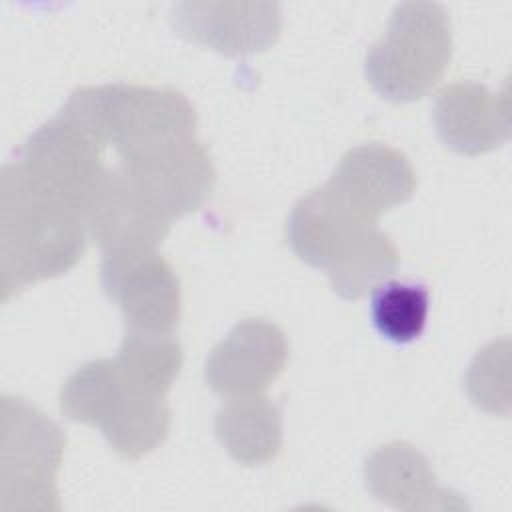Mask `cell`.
<instances>
[{
  "label": "cell",
  "mask_w": 512,
  "mask_h": 512,
  "mask_svg": "<svg viewBox=\"0 0 512 512\" xmlns=\"http://www.w3.org/2000/svg\"><path fill=\"white\" fill-rule=\"evenodd\" d=\"M182 358V346L174 334L126 330L114 362L134 386L166 396L180 374Z\"/></svg>",
  "instance_id": "e0dca14e"
},
{
  "label": "cell",
  "mask_w": 512,
  "mask_h": 512,
  "mask_svg": "<svg viewBox=\"0 0 512 512\" xmlns=\"http://www.w3.org/2000/svg\"><path fill=\"white\" fill-rule=\"evenodd\" d=\"M452 60V24L436 2H402L364 60L368 84L390 102L426 96Z\"/></svg>",
  "instance_id": "277c9868"
},
{
  "label": "cell",
  "mask_w": 512,
  "mask_h": 512,
  "mask_svg": "<svg viewBox=\"0 0 512 512\" xmlns=\"http://www.w3.org/2000/svg\"><path fill=\"white\" fill-rule=\"evenodd\" d=\"M432 120L446 148L466 156L490 152L510 138L508 90L496 94L472 80L446 84L434 98Z\"/></svg>",
  "instance_id": "7c38bea8"
},
{
  "label": "cell",
  "mask_w": 512,
  "mask_h": 512,
  "mask_svg": "<svg viewBox=\"0 0 512 512\" xmlns=\"http://www.w3.org/2000/svg\"><path fill=\"white\" fill-rule=\"evenodd\" d=\"M364 482L378 502L396 510H470L460 492L438 484L426 456L408 442H388L372 452L364 462Z\"/></svg>",
  "instance_id": "5bb4252c"
},
{
  "label": "cell",
  "mask_w": 512,
  "mask_h": 512,
  "mask_svg": "<svg viewBox=\"0 0 512 512\" xmlns=\"http://www.w3.org/2000/svg\"><path fill=\"white\" fill-rule=\"evenodd\" d=\"M214 432L236 462L264 466L282 448V414L264 394L226 398L216 412Z\"/></svg>",
  "instance_id": "2e32d148"
},
{
  "label": "cell",
  "mask_w": 512,
  "mask_h": 512,
  "mask_svg": "<svg viewBox=\"0 0 512 512\" xmlns=\"http://www.w3.org/2000/svg\"><path fill=\"white\" fill-rule=\"evenodd\" d=\"M324 186L352 216L376 222L412 198L416 174L400 150L370 142L350 148Z\"/></svg>",
  "instance_id": "30bf717a"
},
{
  "label": "cell",
  "mask_w": 512,
  "mask_h": 512,
  "mask_svg": "<svg viewBox=\"0 0 512 512\" xmlns=\"http://www.w3.org/2000/svg\"><path fill=\"white\" fill-rule=\"evenodd\" d=\"M82 218L102 254L158 250L172 228L144 206L116 166L106 168L92 188Z\"/></svg>",
  "instance_id": "4fadbf2b"
},
{
  "label": "cell",
  "mask_w": 512,
  "mask_h": 512,
  "mask_svg": "<svg viewBox=\"0 0 512 512\" xmlns=\"http://www.w3.org/2000/svg\"><path fill=\"white\" fill-rule=\"evenodd\" d=\"M86 126L118 162L160 156L196 142L198 116L174 88L102 84L76 88L62 106Z\"/></svg>",
  "instance_id": "6da1fadb"
},
{
  "label": "cell",
  "mask_w": 512,
  "mask_h": 512,
  "mask_svg": "<svg viewBox=\"0 0 512 512\" xmlns=\"http://www.w3.org/2000/svg\"><path fill=\"white\" fill-rule=\"evenodd\" d=\"M430 296L424 284L386 282L372 290L370 318L380 336L408 344L422 336L428 320Z\"/></svg>",
  "instance_id": "ac0fdd59"
},
{
  "label": "cell",
  "mask_w": 512,
  "mask_h": 512,
  "mask_svg": "<svg viewBox=\"0 0 512 512\" xmlns=\"http://www.w3.org/2000/svg\"><path fill=\"white\" fill-rule=\"evenodd\" d=\"M116 168L144 206L168 224L198 210L216 184L210 152L198 140L160 156L118 162Z\"/></svg>",
  "instance_id": "ba28073f"
},
{
  "label": "cell",
  "mask_w": 512,
  "mask_h": 512,
  "mask_svg": "<svg viewBox=\"0 0 512 512\" xmlns=\"http://www.w3.org/2000/svg\"><path fill=\"white\" fill-rule=\"evenodd\" d=\"M400 254L376 222L354 224L332 248L326 274L334 294L358 300L396 272Z\"/></svg>",
  "instance_id": "9a60e30c"
},
{
  "label": "cell",
  "mask_w": 512,
  "mask_h": 512,
  "mask_svg": "<svg viewBox=\"0 0 512 512\" xmlns=\"http://www.w3.org/2000/svg\"><path fill=\"white\" fill-rule=\"evenodd\" d=\"M104 150L86 126L60 108L26 138L10 164L32 192L82 214L86 198L108 168L102 164Z\"/></svg>",
  "instance_id": "8992f818"
},
{
  "label": "cell",
  "mask_w": 512,
  "mask_h": 512,
  "mask_svg": "<svg viewBox=\"0 0 512 512\" xmlns=\"http://www.w3.org/2000/svg\"><path fill=\"white\" fill-rule=\"evenodd\" d=\"M80 212L32 192L8 162L0 182V300L66 274L86 250Z\"/></svg>",
  "instance_id": "7a4b0ae2"
},
{
  "label": "cell",
  "mask_w": 512,
  "mask_h": 512,
  "mask_svg": "<svg viewBox=\"0 0 512 512\" xmlns=\"http://www.w3.org/2000/svg\"><path fill=\"white\" fill-rule=\"evenodd\" d=\"M100 284L118 304L126 330L174 334L180 322V280L158 250L102 254Z\"/></svg>",
  "instance_id": "52a82bcc"
},
{
  "label": "cell",
  "mask_w": 512,
  "mask_h": 512,
  "mask_svg": "<svg viewBox=\"0 0 512 512\" xmlns=\"http://www.w3.org/2000/svg\"><path fill=\"white\" fill-rule=\"evenodd\" d=\"M66 438L56 422L20 396L0 406V508L60 510L56 474Z\"/></svg>",
  "instance_id": "5b68a950"
},
{
  "label": "cell",
  "mask_w": 512,
  "mask_h": 512,
  "mask_svg": "<svg viewBox=\"0 0 512 512\" xmlns=\"http://www.w3.org/2000/svg\"><path fill=\"white\" fill-rule=\"evenodd\" d=\"M62 414L100 430L110 448L138 460L158 448L170 432V408L164 396L128 382L114 358L80 366L60 390Z\"/></svg>",
  "instance_id": "3957f363"
},
{
  "label": "cell",
  "mask_w": 512,
  "mask_h": 512,
  "mask_svg": "<svg viewBox=\"0 0 512 512\" xmlns=\"http://www.w3.org/2000/svg\"><path fill=\"white\" fill-rule=\"evenodd\" d=\"M170 26L188 42L242 58L278 40L282 12L276 2H178Z\"/></svg>",
  "instance_id": "9c48e42d"
},
{
  "label": "cell",
  "mask_w": 512,
  "mask_h": 512,
  "mask_svg": "<svg viewBox=\"0 0 512 512\" xmlns=\"http://www.w3.org/2000/svg\"><path fill=\"white\" fill-rule=\"evenodd\" d=\"M288 360L284 332L264 320L238 322L204 364L208 388L224 398L264 394Z\"/></svg>",
  "instance_id": "8fae6325"
}]
</instances>
